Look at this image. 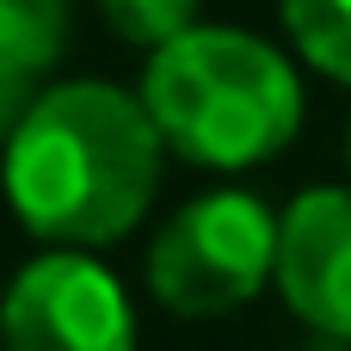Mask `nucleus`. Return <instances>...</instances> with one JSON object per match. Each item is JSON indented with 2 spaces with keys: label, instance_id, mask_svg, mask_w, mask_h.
<instances>
[{
  "label": "nucleus",
  "instance_id": "nucleus-1",
  "mask_svg": "<svg viewBox=\"0 0 351 351\" xmlns=\"http://www.w3.org/2000/svg\"><path fill=\"white\" fill-rule=\"evenodd\" d=\"M160 130L142 99L105 80H68L25 105L6 148L12 210L37 241L105 247L123 241L160 179Z\"/></svg>",
  "mask_w": 351,
  "mask_h": 351
},
{
  "label": "nucleus",
  "instance_id": "nucleus-2",
  "mask_svg": "<svg viewBox=\"0 0 351 351\" xmlns=\"http://www.w3.org/2000/svg\"><path fill=\"white\" fill-rule=\"evenodd\" d=\"M136 99L173 154L222 173L271 160L302 130V80L284 49L228 25H197L154 49Z\"/></svg>",
  "mask_w": 351,
  "mask_h": 351
},
{
  "label": "nucleus",
  "instance_id": "nucleus-3",
  "mask_svg": "<svg viewBox=\"0 0 351 351\" xmlns=\"http://www.w3.org/2000/svg\"><path fill=\"white\" fill-rule=\"evenodd\" d=\"M265 278H278V216L247 191L191 197L148 247L154 302L191 321L247 308Z\"/></svg>",
  "mask_w": 351,
  "mask_h": 351
},
{
  "label": "nucleus",
  "instance_id": "nucleus-4",
  "mask_svg": "<svg viewBox=\"0 0 351 351\" xmlns=\"http://www.w3.org/2000/svg\"><path fill=\"white\" fill-rule=\"evenodd\" d=\"M136 321L117 278L86 253H43L6 296V351H130Z\"/></svg>",
  "mask_w": 351,
  "mask_h": 351
},
{
  "label": "nucleus",
  "instance_id": "nucleus-5",
  "mask_svg": "<svg viewBox=\"0 0 351 351\" xmlns=\"http://www.w3.org/2000/svg\"><path fill=\"white\" fill-rule=\"evenodd\" d=\"M278 296L321 339L351 346V191L315 185L278 216Z\"/></svg>",
  "mask_w": 351,
  "mask_h": 351
},
{
  "label": "nucleus",
  "instance_id": "nucleus-6",
  "mask_svg": "<svg viewBox=\"0 0 351 351\" xmlns=\"http://www.w3.org/2000/svg\"><path fill=\"white\" fill-rule=\"evenodd\" d=\"M68 43V0H0V105L6 123L25 117L31 80Z\"/></svg>",
  "mask_w": 351,
  "mask_h": 351
},
{
  "label": "nucleus",
  "instance_id": "nucleus-7",
  "mask_svg": "<svg viewBox=\"0 0 351 351\" xmlns=\"http://www.w3.org/2000/svg\"><path fill=\"white\" fill-rule=\"evenodd\" d=\"M284 31L302 62L351 86V0H284Z\"/></svg>",
  "mask_w": 351,
  "mask_h": 351
},
{
  "label": "nucleus",
  "instance_id": "nucleus-8",
  "mask_svg": "<svg viewBox=\"0 0 351 351\" xmlns=\"http://www.w3.org/2000/svg\"><path fill=\"white\" fill-rule=\"evenodd\" d=\"M99 12L123 43H148V49H167L185 31H197V0H99Z\"/></svg>",
  "mask_w": 351,
  "mask_h": 351
}]
</instances>
